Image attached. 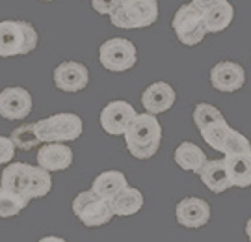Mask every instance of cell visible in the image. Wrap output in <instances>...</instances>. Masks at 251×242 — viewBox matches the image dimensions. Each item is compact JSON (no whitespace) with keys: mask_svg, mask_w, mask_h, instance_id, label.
Returning <instances> with one entry per match:
<instances>
[{"mask_svg":"<svg viewBox=\"0 0 251 242\" xmlns=\"http://www.w3.org/2000/svg\"><path fill=\"white\" fill-rule=\"evenodd\" d=\"M216 2H218V0H192V4H196V6L201 9L208 8V6H212V4H216Z\"/></svg>","mask_w":251,"mask_h":242,"instance_id":"f546056e","label":"cell"},{"mask_svg":"<svg viewBox=\"0 0 251 242\" xmlns=\"http://www.w3.org/2000/svg\"><path fill=\"white\" fill-rule=\"evenodd\" d=\"M9 140L13 142L15 149H21V151H32L34 147L41 145V140H39L37 131H36V123H25V125H19L17 129H13V131H11Z\"/></svg>","mask_w":251,"mask_h":242,"instance_id":"cb8c5ba5","label":"cell"},{"mask_svg":"<svg viewBox=\"0 0 251 242\" xmlns=\"http://www.w3.org/2000/svg\"><path fill=\"white\" fill-rule=\"evenodd\" d=\"M246 82V71L240 63L220 62L210 71V84L216 91L233 93L238 91Z\"/></svg>","mask_w":251,"mask_h":242,"instance_id":"7c38bea8","label":"cell"},{"mask_svg":"<svg viewBox=\"0 0 251 242\" xmlns=\"http://www.w3.org/2000/svg\"><path fill=\"white\" fill-rule=\"evenodd\" d=\"M54 84L65 93H76L90 84V71L80 62H63L54 69Z\"/></svg>","mask_w":251,"mask_h":242,"instance_id":"8fae6325","label":"cell"},{"mask_svg":"<svg viewBox=\"0 0 251 242\" xmlns=\"http://www.w3.org/2000/svg\"><path fill=\"white\" fill-rule=\"evenodd\" d=\"M125 138V145L128 153L140 159V161H147L154 157L158 149H160L162 142V125L158 123L156 116L152 114H136L130 121V125L126 127L123 133Z\"/></svg>","mask_w":251,"mask_h":242,"instance_id":"6da1fadb","label":"cell"},{"mask_svg":"<svg viewBox=\"0 0 251 242\" xmlns=\"http://www.w3.org/2000/svg\"><path fill=\"white\" fill-rule=\"evenodd\" d=\"M205 151L199 147V145L192 144V142H182V144L175 149L173 153V161L179 166L180 170L192 171V173H198L201 170V166L206 162Z\"/></svg>","mask_w":251,"mask_h":242,"instance_id":"ffe728a7","label":"cell"},{"mask_svg":"<svg viewBox=\"0 0 251 242\" xmlns=\"http://www.w3.org/2000/svg\"><path fill=\"white\" fill-rule=\"evenodd\" d=\"M222 153L224 155H238V153H251V145L248 138L240 134L238 131L231 129L229 134L225 136L224 145H222Z\"/></svg>","mask_w":251,"mask_h":242,"instance_id":"484cf974","label":"cell"},{"mask_svg":"<svg viewBox=\"0 0 251 242\" xmlns=\"http://www.w3.org/2000/svg\"><path fill=\"white\" fill-rule=\"evenodd\" d=\"M171 28L182 45L194 47L199 45L206 36L205 21H203V9L196 4H184L180 6L171 19Z\"/></svg>","mask_w":251,"mask_h":242,"instance_id":"5b68a950","label":"cell"},{"mask_svg":"<svg viewBox=\"0 0 251 242\" xmlns=\"http://www.w3.org/2000/svg\"><path fill=\"white\" fill-rule=\"evenodd\" d=\"M110 21L116 28H123V30L151 27L158 21V2L156 0H123L110 13Z\"/></svg>","mask_w":251,"mask_h":242,"instance_id":"3957f363","label":"cell"},{"mask_svg":"<svg viewBox=\"0 0 251 242\" xmlns=\"http://www.w3.org/2000/svg\"><path fill=\"white\" fill-rule=\"evenodd\" d=\"M220 117H224V114L214 105H208V103H199L198 107L194 108V114H192V119H194L198 129H203L205 125L212 123Z\"/></svg>","mask_w":251,"mask_h":242,"instance_id":"4316f807","label":"cell"},{"mask_svg":"<svg viewBox=\"0 0 251 242\" xmlns=\"http://www.w3.org/2000/svg\"><path fill=\"white\" fill-rule=\"evenodd\" d=\"M110 205H112L114 216H132L142 211V207H144V196L134 187H125L110 201Z\"/></svg>","mask_w":251,"mask_h":242,"instance_id":"44dd1931","label":"cell"},{"mask_svg":"<svg viewBox=\"0 0 251 242\" xmlns=\"http://www.w3.org/2000/svg\"><path fill=\"white\" fill-rule=\"evenodd\" d=\"M231 129H233V127L225 121V117H220V119H216V121H212V123L205 125L203 129H199V133H201V138H203L212 149L222 151V145H224L225 136L229 134Z\"/></svg>","mask_w":251,"mask_h":242,"instance_id":"603a6c76","label":"cell"},{"mask_svg":"<svg viewBox=\"0 0 251 242\" xmlns=\"http://www.w3.org/2000/svg\"><path fill=\"white\" fill-rule=\"evenodd\" d=\"M41 242H63L62 237H43Z\"/></svg>","mask_w":251,"mask_h":242,"instance_id":"4dcf8cb0","label":"cell"},{"mask_svg":"<svg viewBox=\"0 0 251 242\" xmlns=\"http://www.w3.org/2000/svg\"><path fill=\"white\" fill-rule=\"evenodd\" d=\"M41 2H52V0H41Z\"/></svg>","mask_w":251,"mask_h":242,"instance_id":"1f68e13d","label":"cell"},{"mask_svg":"<svg viewBox=\"0 0 251 242\" xmlns=\"http://www.w3.org/2000/svg\"><path fill=\"white\" fill-rule=\"evenodd\" d=\"M123 0H91V8L99 15H110Z\"/></svg>","mask_w":251,"mask_h":242,"instance_id":"f1b7e54d","label":"cell"},{"mask_svg":"<svg viewBox=\"0 0 251 242\" xmlns=\"http://www.w3.org/2000/svg\"><path fill=\"white\" fill-rule=\"evenodd\" d=\"M36 131L41 144H47V142L67 144V142H75L80 138L84 123L80 116L71 114V112H62V114H54L50 117L36 121Z\"/></svg>","mask_w":251,"mask_h":242,"instance_id":"277c9868","label":"cell"},{"mask_svg":"<svg viewBox=\"0 0 251 242\" xmlns=\"http://www.w3.org/2000/svg\"><path fill=\"white\" fill-rule=\"evenodd\" d=\"M34 107L32 93L21 86L6 88L0 91V116L15 121V119H25L30 116Z\"/></svg>","mask_w":251,"mask_h":242,"instance_id":"ba28073f","label":"cell"},{"mask_svg":"<svg viewBox=\"0 0 251 242\" xmlns=\"http://www.w3.org/2000/svg\"><path fill=\"white\" fill-rule=\"evenodd\" d=\"M175 218L182 227L198 229L210 222V205L203 197H184L175 207Z\"/></svg>","mask_w":251,"mask_h":242,"instance_id":"30bf717a","label":"cell"},{"mask_svg":"<svg viewBox=\"0 0 251 242\" xmlns=\"http://www.w3.org/2000/svg\"><path fill=\"white\" fill-rule=\"evenodd\" d=\"M198 175L201 177L206 188L214 194H222V192L233 188L231 181L227 177V171H225L224 159H210V161L206 159V162L201 166V170L198 171Z\"/></svg>","mask_w":251,"mask_h":242,"instance_id":"2e32d148","label":"cell"},{"mask_svg":"<svg viewBox=\"0 0 251 242\" xmlns=\"http://www.w3.org/2000/svg\"><path fill=\"white\" fill-rule=\"evenodd\" d=\"M100 65L112 73L130 71L138 62V51L130 39L125 37H112L104 41L99 49Z\"/></svg>","mask_w":251,"mask_h":242,"instance_id":"52a82bcc","label":"cell"},{"mask_svg":"<svg viewBox=\"0 0 251 242\" xmlns=\"http://www.w3.org/2000/svg\"><path fill=\"white\" fill-rule=\"evenodd\" d=\"M13 157H15V145H13V142L9 138H6V136H0V166L11 162Z\"/></svg>","mask_w":251,"mask_h":242,"instance_id":"83f0119b","label":"cell"},{"mask_svg":"<svg viewBox=\"0 0 251 242\" xmlns=\"http://www.w3.org/2000/svg\"><path fill=\"white\" fill-rule=\"evenodd\" d=\"M234 19V8L229 0H218L216 4L203 9V21H205L206 34H218L224 32L225 28Z\"/></svg>","mask_w":251,"mask_h":242,"instance_id":"ac0fdd59","label":"cell"},{"mask_svg":"<svg viewBox=\"0 0 251 242\" xmlns=\"http://www.w3.org/2000/svg\"><path fill=\"white\" fill-rule=\"evenodd\" d=\"M73 215L80 220L86 227H100L112 222L114 211L108 199H102L93 190H84L73 199Z\"/></svg>","mask_w":251,"mask_h":242,"instance_id":"8992f818","label":"cell"},{"mask_svg":"<svg viewBox=\"0 0 251 242\" xmlns=\"http://www.w3.org/2000/svg\"><path fill=\"white\" fill-rule=\"evenodd\" d=\"M73 164V151L63 142H47L37 151V166L47 171H63Z\"/></svg>","mask_w":251,"mask_h":242,"instance_id":"4fadbf2b","label":"cell"},{"mask_svg":"<svg viewBox=\"0 0 251 242\" xmlns=\"http://www.w3.org/2000/svg\"><path fill=\"white\" fill-rule=\"evenodd\" d=\"M28 203L30 201H28L26 197L17 196V194H13L9 190L0 188V218H13V216H17L21 211L26 209Z\"/></svg>","mask_w":251,"mask_h":242,"instance_id":"d4e9b609","label":"cell"},{"mask_svg":"<svg viewBox=\"0 0 251 242\" xmlns=\"http://www.w3.org/2000/svg\"><path fill=\"white\" fill-rule=\"evenodd\" d=\"M125 187H128V181L121 171L117 170L102 171L91 183V190L102 199H108V201H112Z\"/></svg>","mask_w":251,"mask_h":242,"instance_id":"d6986e66","label":"cell"},{"mask_svg":"<svg viewBox=\"0 0 251 242\" xmlns=\"http://www.w3.org/2000/svg\"><path fill=\"white\" fill-rule=\"evenodd\" d=\"M175 97H177L175 90L168 82H154L151 86H147L142 93V107L145 108L147 114L158 116L173 107Z\"/></svg>","mask_w":251,"mask_h":242,"instance_id":"5bb4252c","label":"cell"},{"mask_svg":"<svg viewBox=\"0 0 251 242\" xmlns=\"http://www.w3.org/2000/svg\"><path fill=\"white\" fill-rule=\"evenodd\" d=\"M50 190H52L50 171L43 170L41 166H30V185H28V197H30V201L45 197Z\"/></svg>","mask_w":251,"mask_h":242,"instance_id":"7402d4cb","label":"cell"},{"mask_svg":"<svg viewBox=\"0 0 251 242\" xmlns=\"http://www.w3.org/2000/svg\"><path fill=\"white\" fill-rule=\"evenodd\" d=\"M39 36L28 21H0V58L26 56L36 51Z\"/></svg>","mask_w":251,"mask_h":242,"instance_id":"7a4b0ae2","label":"cell"},{"mask_svg":"<svg viewBox=\"0 0 251 242\" xmlns=\"http://www.w3.org/2000/svg\"><path fill=\"white\" fill-rule=\"evenodd\" d=\"M28 185H30V164H25V162H11L4 168L2 171V185L0 188L9 190L17 196L28 197Z\"/></svg>","mask_w":251,"mask_h":242,"instance_id":"9a60e30c","label":"cell"},{"mask_svg":"<svg viewBox=\"0 0 251 242\" xmlns=\"http://www.w3.org/2000/svg\"><path fill=\"white\" fill-rule=\"evenodd\" d=\"M224 166L233 187L248 188L251 185V153L225 155Z\"/></svg>","mask_w":251,"mask_h":242,"instance_id":"e0dca14e","label":"cell"},{"mask_svg":"<svg viewBox=\"0 0 251 242\" xmlns=\"http://www.w3.org/2000/svg\"><path fill=\"white\" fill-rule=\"evenodd\" d=\"M136 116V108L126 101H110L100 110V127L112 136H123Z\"/></svg>","mask_w":251,"mask_h":242,"instance_id":"9c48e42d","label":"cell"}]
</instances>
